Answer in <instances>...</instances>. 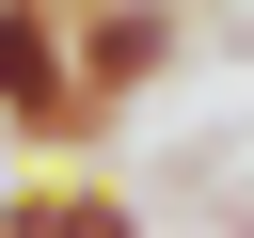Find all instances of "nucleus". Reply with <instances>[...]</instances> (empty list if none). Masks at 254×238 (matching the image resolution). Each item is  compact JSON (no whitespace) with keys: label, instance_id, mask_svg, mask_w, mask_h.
<instances>
[{"label":"nucleus","instance_id":"nucleus-1","mask_svg":"<svg viewBox=\"0 0 254 238\" xmlns=\"http://www.w3.org/2000/svg\"><path fill=\"white\" fill-rule=\"evenodd\" d=\"M0 127H16L32 159L111 143V111H95V79H79V16H64V0H0Z\"/></svg>","mask_w":254,"mask_h":238},{"label":"nucleus","instance_id":"nucleus-2","mask_svg":"<svg viewBox=\"0 0 254 238\" xmlns=\"http://www.w3.org/2000/svg\"><path fill=\"white\" fill-rule=\"evenodd\" d=\"M175 48H190V0H79V79H95V111H143V95L175 79Z\"/></svg>","mask_w":254,"mask_h":238},{"label":"nucleus","instance_id":"nucleus-3","mask_svg":"<svg viewBox=\"0 0 254 238\" xmlns=\"http://www.w3.org/2000/svg\"><path fill=\"white\" fill-rule=\"evenodd\" d=\"M127 190H0V238H127Z\"/></svg>","mask_w":254,"mask_h":238}]
</instances>
